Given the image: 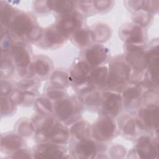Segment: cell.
I'll return each instance as SVG.
<instances>
[{
  "instance_id": "obj_42",
  "label": "cell",
  "mask_w": 159,
  "mask_h": 159,
  "mask_svg": "<svg viewBox=\"0 0 159 159\" xmlns=\"http://www.w3.org/2000/svg\"><path fill=\"white\" fill-rule=\"evenodd\" d=\"M36 82L35 80H24L19 83V87L22 89H28L32 86L35 85Z\"/></svg>"
},
{
  "instance_id": "obj_24",
  "label": "cell",
  "mask_w": 159,
  "mask_h": 159,
  "mask_svg": "<svg viewBox=\"0 0 159 159\" xmlns=\"http://www.w3.org/2000/svg\"><path fill=\"white\" fill-rule=\"evenodd\" d=\"M35 107L39 112L42 114H50L52 112V106L51 102L43 98L37 99L35 101Z\"/></svg>"
},
{
  "instance_id": "obj_10",
  "label": "cell",
  "mask_w": 159,
  "mask_h": 159,
  "mask_svg": "<svg viewBox=\"0 0 159 159\" xmlns=\"http://www.w3.org/2000/svg\"><path fill=\"white\" fill-rule=\"evenodd\" d=\"M35 157L38 158H60L64 157L61 148L52 144H42L37 148Z\"/></svg>"
},
{
  "instance_id": "obj_5",
  "label": "cell",
  "mask_w": 159,
  "mask_h": 159,
  "mask_svg": "<svg viewBox=\"0 0 159 159\" xmlns=\"http://www.w3.org/2000/svg\"><path fill=\"white\" fill-rule=\"evenodd\" d=\"M127 59L129 63L136 70L142 71L147 67L145 53L141 47L136 45H129Z\"/></svg>"
},
{
  "instance_id": "obj_41",
  "label": "cell",
  "mask_w": 159,
  "mask_h": 159,
  "mask_svg": "<svg viewBox=\"0 0 159 159\" xmlns=\"http://www.w3.org/2000/svg\"><path fill=\"white\" fill-rule=\"evenodd\" d=\"M12 157L16 158H29L30 155L26 150H19L14 153Z\"/></svg>"
},
{
  "instance_id": "obj_27",
  "label": "cell",
  "mask_w": 159,
  "mask_h": 159,
  "mask_svg": "<svg viewBox=\"0 0 159 159\" xmlns=\"http://www.w3.org/2000/svg\"><path fill=\"white\" fill-rule=\"evenodd\" d=\"M52 82L58 87L66 86L68 83V75L62 71H55L52 76Z\"/></svg>"
},
{
  "instance_id": "obj_26",
  "label": "cell",
  "mask_w": 159,
  "mask_h": 159,
  "mask_svg": "<svg viewBox=\"0 0 159 159\" xmlns=\"http://www.w3.org/2000/svg\"><path fill=\"white\" fill-rule=\"evenodd\" d=\"M94 40L98 42H104L106 40L110 35V30L106 25H98L96 27L93 32Z\"/></svg>"
},
{
  "instance_id": "obj_31",
  "label": "cell",
  "mask_w": 159,
  "mask_h": 159,
  "mask_svg": "<svg viewBox=\"0 0 159 159\" xmlns=\"http://www.w3.org/2000/svg\"><path fill=\"white\" fill-rule=\"evenodd\" d=\"M109 153L112 158H122L126 153L125 148L119 145L113 146L109 152Z\"/></svg>"
},
{
  "instance_id": "obj_37",
  "label": "cell",
  "mask_w": 159,
  "mask_h": 159,
  "mask_svg": "<svg viewBox=\"0 0 159 159\" xmlns=\"http://www.w3.org/2000/svg\"><path fill=\"white\" fill-rule=\"evenodd\" d=\"M41 35H42V30L37 27H34L31 30V32H30V34H29L28 37L30 40H35L40 38Z\"/></svg>"
},
{
  "instance_id": "obj_38",
  "label": "cell",
  "mask_w": 159,
  "mask_h": 159,
  "mask_svg": "<svg viewBox=\"0 0 159 159\" xmlns=\"http://www.w3.org/2000/svg\"><path fill=\"white\" fill-rule=\"evenodd\" d=\"M111 1H93V4L95 7L99 10H103L107 8Z\"/></svg>"
},
{
  "instance_id": "obj_2",
  "label": "cell",
  "mask_w": 159,
  "mask_h": 159,
  "mask_svg": "<svg viewBox=\"0 0 159 159\" xmlns=\"http://www.w3.org/2000/svg\"><path fill=\"white\" fill-rule=\"evenodd\" d=\"M130 76V68L122 61L113 63L107 75V83L110 87H116L125 83Z\"/></svg>"
},
{
  "instance_id": "obj_12",
  "label": "cell",
  "mask_w": 159,
  "mask_h": 159,
  "mask_svg": "<svg viewBox=\"0 0 159 159\" xmlns=\"http://www.w3.org/2000/svg\"><path fill=\"white\" fill-rule=\"evenodd\" d=\"M76 151L80 158H94L97 154V147L90 139L81 140L76 145Z\"/></svg>"
},
{
  "instance_id": "obj_21",
  "label": "cell",
  "mask_w": 159,
  "mask_h": 159,
  "mask_svg": "<svg viewBox=\"0 0 159 159\" xmlns=\"http://www.w3.org/2000/svg\"><path fill=\"white\" fill-rule=\"evenodd\" d=\"M22 143V139L16 135L11 134L1 139V145L9 150H17Z\"/></svg>"
},
{
  "instance_id": "obj_30",
  "label": "cell",
  "mask_w": 159,
  "mask_h": 159,
  "mask_svg": "<svg viewBox=\"0 0 159 159\" xmlns=\"http://www.w3.org/2000/svg\"><path fill=\"white\" fill-rule=\"evenodd\" d=\"M33 130L32 124L28 122H22L18 127V133L22 136H28L32 133Z\"/></svg>"
},
{
  "instance_id": "obj_28",
  "label": "cell",
  "mask_w": 159,
  "mask_h": 159,
  "mask_svg": "<svg viewBox=\"0 0 159 159\" xmlns=\"http://www.w3.org/2000/svg\"><path fill=\"white\" fill-rule=\"evenodd\" d=\"M150 16L149 12L147 11H140L137 12L134 16V20L140 25H146L150 21Z\"/></svg>"
},
{
  "instance_id": "obj_34",
  "label": "cell",
  "mask_w": 159,
  "mask_h": 159,
  "mask_svg": "<svg viewBox=\"0 0 159 159\" xmlns=\"http://www.w3.org/2000/svg\"><path fill=\"white\" fill-rule=\"evenodd\" d=\"M135 120L130 119L129 120L124 126L123 132L125 135H133L135 130Z\"/></svg>"
},
{
  "instance_id": "obj_36",
  "label": "cell",
  "mask_w": 159,
  "mask_h": 159,
  "mask_svg": "<svg viewBox=\"0 0 159 159\" xmlns=\"http://www.w3.org/2000/svg\"><path fill=\"white\" fill-rule=\"evenodd\" d=\"M99 97L98 93H93L85 98V102L88 105H96L98 103Z\"/></svg>"
},
{
  "instance_id": "obj_22",
  "label": "cell",
  "mask_w": 159,
  "mask_h": 159,
  "mask_svg": "<svg viewBox=\"0 0 159 159\" xmlns=\"http://www.w3.org/2000/svg\"><path fill=\"white\" fill-rule=\"evenodd\" d=\"M32 70L40 76H44L48 75L50 70L49 62L44 58H37L34 61L32 65Z\"/></svg>"
},
{
  "instance_id": "obj_9",
  "label": "cell",
  "mask_w": 159,
  "mask_h": 159,
  "mask_svg": "<svg viewBox=\"0 0 159 159\" xmlns=\"http://www.w3.org/2000/svg\"><path fill=\"white\" fill-rule=\"evenodd\" d=\"M107 55V49L101 45H95L91 47L85 53V57L87 61L92 65L101 64L105 61Z\"/></svg>"
},
{
  "instance_id": "obj_19",
  "label": "cell",
  "mask_w": 159,
  "mask_h": 159,
  "mask_svg": "<svg viewBox=\"0 0 159 159\" xmlns=\"http://www.w3.org/2000/svg\"><path fill=\"white\" fill-rule=\"evenodd\" d=\"M71 133L81 140L88 139L91 135L90 125L86 122L80 121L76 123L71 128Z\"/></svg>"
},
{
  "instance_id": "obj_20",
  "label": "cell",
  "mask_w": 159,
  "mask_h": 159,
  "mask_svg": "<svg viewBox=\"0 0 159 159\" xmlns=\"http://www.w3.org/2000/svg\"><path fill=\"white\" fill-rule=\"evenodd\" d=\"M49 9H54L64 16L70 14L73 9V3L69 1H48Z\"/></svg>"
},
{
  "instance_id": "obj_13",
  "label": "cell",
  "mask_w": 159,
  "mask_h": 159,
  "mask_svg": "<svg viewBox=\"0 0 159 159\" xmlns=\"http://www.w3.org/2000/svg\"><path fill=\"white\" fill-rule=\"evenodd\" d=\"M12 54L16 63L21 68H26L30 63L29 52L20 44H16L12 48Z\"/></svg>"
},
{
  "instance_id": "obj_14",
  "label": "cell",
  "mask_w": 159,
  "mask_h": 159,
  "mask_svg": "<svg viewBox=\"0 0 159 159\" xmlns=\"http://www.w3.org/2000/svg\"><path fill=\"white\" fill-rule=\"evenodd\" d=\"M80 24V19L74 14L64 16L59 21L58 29L65 35L75 30Z\"/></svg>"
},
{
  "instance_id": "obj_23",
  "label": "cell",
  "mask_w": 159,
  "mask_h": 159,
  "mask_svg": "<svg viewBox=\"0 0 159 159\" xmlns=\"http://www.w3.org/2000/svg\"><path fill=\"white\" fill-rule=\"evenodd\" d=\"M65 35L58 29L52 28L46 32V39L52 45H57L62 43L65 39Z\"/></svg>"
},
{
  "instance_id": "obj_40",
  "label": "cell",
  "mask_w": 159,
  "mask_h": 159,
  "mask_svg": "<svg viewBox=\"0 0 159 159\" xmlns=\"http://www.w3.org/2000/svg\"><path fill=\"white\" fill-rule=\"evenodd\" d=\"M12 90L11 84L6 81H1V95H7Z\"/></svg>"
},
{
  "instance_id": "obj_1",
  "label": "cell",
  "mask_w": 159,
  "mask_h": 159,
  "mask_svg": "<svg viewBox=\"0 0 159 159\" xmlns=\"http://www.w3.org/2000/svg\"><path fill=\"white\" fill-rule=\"evenodd\" d=\"M39 134L45 140L54 143L65 142L68 137V131L53 118L47 117L39 124Z\"/></svg>"
},
{
  "instance_id": "obj_25",
  "label": "cell",
  "mask_w": 159,
  "mask_h": 159,
  "mask_svg": "<svg viewBox=\"0 0 159 159\" xmlns=\"http://www.w3.org/2000/svg\"><path fill=\"white\" fill-rule=\"evenodd\" d=\"M142 92V88L139 85L130 86L123 92V97L127 101H132L140 97Z\"/></svg>"
},
{
  "instance_id": "obj_4",
  "label": "cell",
  "mask_w": 159,
  "mask_h": 159,
  "mask_svg": "<svg viewBox=\"0 0 159 159\" xmlns=\"http://www.w3.org/2000/svg\"><path fill=\"white\" fill-rule=\"evenodd\" d=\"M136 151L140 158L146 159L155 158L158 153V147L147 136H142L139 139Z\"/></svg>"
},
{
  "instance_id": "obj_6",
  "label": "cell",
  "mask_w": 159,
  "mask_h": 159,
  "mask_svg": "<svg viewBox=\"0 0 159 159\" xmlns=\"http://www.w3.org/2000/svg\"><path fill=\"white\" fill-rule=\"evenodd\" d=\"M11 27L12 30L18 35H29L34 26L30 16L22 14L14 17Z\"/></svg>"
},
{
  "instance_id": "obj_17",
  "label": "cell",
  "mask_w": 159,
  "mask_h": 159,
  "mask_svg": "<svg viewBox=\"0 0 159 159\" xmlns=\"http://www.w3.org/2000/svg\"><path fill=\"white\" fill-rule=\"evenodd\" d=\"M107 68L101 66L94 69L89 75L88 81L91 85L103 86L107 79Z\"/></svg>"
},
{
  "instance_id": "obj_33",
  "label": "cell",
  "mask_w": 159,
  "mask_h": 159,
  "mask_svg": "<svg viewBox=\"0 0 159 159\" xmlns=\"http://www.w3.org/2000/svg\"><path fill=\"white\" fill-rule=\"evenodd\" d=\"M47 96L50 99H57L61 98L65 95V91L60 89V87L58 88L55 89H51L47 92Z\"/></svg>"
},
{
  "instance_id": "obj_32",
  "label": "cell",
  "mask_w": 159,
  "mask_h": 159,
  "mask_svg": "<svg viewBox=\"0 0 159 159\" xmlns=\"http://www.w3.org/2000/svg\"><path fill=\"white\" fill-rule=\"evenodd\" d=\"M10 99L14 104H20L24 100V93L20 89H16L12 93Z\"/></svg>"
},
{
  "instance_id": "obj_11",
  "label": "cell",
  "mask_w": 159,
  "mask_h": 159,
  "mask_svg": "<svg viewBox=\"0 0 159 159\" xmlns=\"http://www.w3.org/2000/svg\"><path fill=\"white\" fill-rule=\"evenodd\" d=\"M89 66L84 61L78 63L71 70L70 78L75 84L81 85L88 81L89 75Z\"/></svg>"
},
{
  "instance_id": "obj_29",
  "label": "cell",
  "mask_w": 159,
  "mask_h": 159,
  "mask_svg": "<svg viewBox=\"0 0 159 159\" xmlns=\"http://www.w3.org/2000/svg\"><path fill=\"white\" fill-rule=\"evenodd\" d=\"M14 104H15L13 101L10 98H1V114H6L10 112L13 109Z\"/></svg>"
},
{
  "instance_id": "obj_15",
  "label": "cell",
  "mask_w": 159,
  "mask_h": 159,
  "mask_svg": "<svg viewBox=\"0 0 159 159\" xmlns=\"http://www.w3.org/2000/svg\"><path fill=\"white\" fill-rule=\"evenodd\" d=\"M75 106L71 101L68 99L58 101L55 106V113L61 120H66L74 114Z\"/></svg>"
},
{
  "instance_id": "obj_7",
  "label": "cell",
  "mask_w": 159,
  "mask_h": 159,
  "mask_svg": "<svg viewBox=\"0 0 159 159\" xmlns=\"http://www.w3.org/2000/svg\"><path fill=\"white\" fill-rule=\"evenodd\" d=\"M122 105V97L117 93H105L102 97L103 109L111 116H116L120 111Z\"/></svg>"
},
{
  "instance_id": "obj_35",
  "label": "cell",
  "mask_w": 159,
  "mask_h": 159,
  "mask_svg": "<svg viewBox=\"0 0 159 159\" xmlns=\"http://www.w3.org/2000/svg\"><path fill=\"white\" fill-rule=\"evenodd\" d=\"M4 70V71L1 73V75H4L5 76L11 75L12 73V70H13L12 65L8 61L5 60L4 61H1V72L3 71Z\"/></svg>"
},
{
  "instance_id": "obj_16",
  "label": "cell",
  "mask_w": 159,
  "mask_h": 159,
  "mask_svg": "<svg viewBox=\"0 0 159 159\" xmlns=\"http://www.w3.org/2000/svg\"><path fill=\"white\" fill-rule=\"evenodd\" d=\"M123 34L126 37V41L131 45L140 44L144 40V32L140 25H134L124 29Z\"/></svg>"
},
{
  "instance_id": "obj_18",
  "label": "cell",
  "mask_w": 159,
  "mask_h": 159,
  "mask_svg": "<svg viewBox=\"0 0 159 159\" xmlns=\"http://www.w3.org/2000/svg\"><path fill=\"white\" fill-rule=\"evenodd\" d=\"M73 39L75 42L81 47H86L94 40V36L93 32L86 29L76 30L73 34Z\"/></svg>"
},
{
  "instance_id": "obj_8",
  "label": "cell",
  "mask_w": 159,
  "mask_h": 159,
  "mask_svg": "<svg viewBox=\"0 0 159 159\" xmlns=\"http://www.w3.org/2000/svg\"><path fill=\"white\" fill-rule=\"evenodd\" d=\"M140 118L150 127L156 128L158 124V107L155 104H150L139 112Z\"/></svg>"
},
{
  "instance_id": "obj_3",
  "label": "cell",
  "mask_w": 159,
  "mask_h": 159,
  "mask_svg": "<svg viewBox=\"0 0 159 159\" xmlns=\"http://www.w3.org/2000/svg\"><path fill=\"white\" fill-rule=\"evenodd\" d=\"M116 129L114 121L109 117H104L96 123L93 129L94 135L99 140H107L114 135Z\"/></svg>"
},
{
  "instance_id": "obj_39",
  "label": "cell",
  "mask_w": 159,
  "mask_h": 159,
  "mask_svg": "<svg viewBox=\"0 0 159 159\" xmlns=\"http://www.w3.org/2000/svg\"><path fill=\"white\" fill-rule=\"evenodd\" d=\"M11 15V10L9 7H5L4 9L1 11V22L4 23L5 24H7Z\"/></svg>"
}]
</instances>
